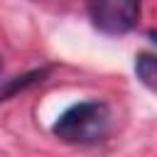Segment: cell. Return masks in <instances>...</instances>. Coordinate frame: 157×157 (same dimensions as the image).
Listing matches in <instances>:
<instances>
[{
  "instance_id": "1",
  "label": "cell",
  "mask_w": 157,
  "mask_h": 157,
  "mask_svg": "<svg viewBox=\"0 0 157 157\" xmlns=\"http://www.w3.org/2000/svg\"><path fill=\"white\" fill-rule=\"evenodd\" d=\"M110 130V108L105 101H81L66 108L52 125L54 137L66 145H96Z\"/></svg>"
},
{
  "instance_id": "2",
  "label": "cell",
  "mask_w": 157,
  "mask_h": 157,
  "mask_svg": "<svg viewBox=\"0 0 157 157\" xmlns=\"http://www.w3.org/2000/svg\"><path fill=\"white\" fill-rule=\"evenodd\" d=\"M140 0H88L91 25L103 34H128L140 22Z\"/></svg>"
},
{
  "instance_id": "3",
  "label": "cell",
  "mask_w": 157,
  "mask_h": 157,
  "mask_svg": "<svg viewBox=\"0 0 157 157\" xmlns=\"http://www.w3.org/2000/svg\"><path fill=\"white\" fill-rule=\"evenodd\" d=\"M47 74H49V69H34V71H27V74H22V76L7 78V81L0 86V101H7V98H12V96H17L20 91H25V88L44 81Z\"/></svg>"
},
{
  "instance_id": "4",
  "label": "cell",
  "mask_w": 157,
  "mask_h": 157,
  "mask_svg": "<svg viewBox=\"0 0 157 157\" xmlns=\"http://www.w3.org/2000/svg\"><path fill=\"white\" fill-rule=\"evenodd\" d=\"M135 76L147 91L157 93V54H150V52L137 54L135 56Z\"/></svg>"
},
{
  "instance_id": "5",
  "label": "cell",
  "mask_w": 157,
  "mask_h": 157,
  "mask_svg": "<svg viewBox=\"0 0 157 157\" xmlns=\"http://www.w3.org/2000/svg\"><path fill=\"white\" fill-rule=\"evenodd\" d=\"M150 39H152V42L157 44V29H152V32H150Z\"/></svg>"
}]
</instances>
